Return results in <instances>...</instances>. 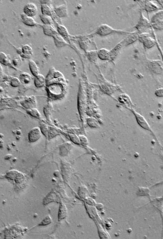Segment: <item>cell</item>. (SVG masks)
I'll list each match as a JSON object with an SVG mask.
<instances>
[{
	"mask_svg": "<svg viewBox=\"0 0 163 239\" xmlns=\"http://www.w3.org/2000/svg\"><path fill=\"white\" fill-rule=\"evenodd\" d=\"M21 82L24 83H28L31 80V76L26 73H23L21 74L20 76Z\"/></svg>",
	"mask_w": 163,
	"mask_h": 239,
	"instance_id": "18",
	"label": "cell"
},
{
	"mask_svg": "<svg viewBox=\"0 0 163 239\" xmlns=\"http://www.w3.org/2000/svg\"><path fill=\"white\" fill-rule=\"evenodd\" d=\"M132 112L135 116L136 120H137L138 124L144 129L151 131V127H150L148 122L145 120V118L135 110H132Z\"/></svg>",
	"mask_w": 163,
	"mask_h": 239,
	"instance_id": "4",
	"label": "cell"
},
{
	"mask_svg": "<svg viewBox=\"0 0 163 239\" xmlns=\"http://www.w3.org/2000/svg\"><path fill=\"white\" fill-rule=\"evenodd\" d=\"M55 10L56 14L59 17H65L68 15L67 9L65 5L56 7Z\"/></svg>",
	"mask_w": 163,
	"mask_h": 239,
	"instance_id": "8",
	"label": "cell"
},
{
	"mask_svg": "<svg viewBox=\"0 0 163 239\" xmlns=\"http://www.w3.org/2000/svg\"><path fill=\"white\" fill-rule=\"evenodd\" d=\"M23 11L25 14L28 16L32 17L37 15L38 9L36 5L33 3H29L25 6Z\"/></svg>",
	"mask_w": 163,
	"mask_h": 239,
	"instance_id": "6",
	"label": "cell"
},
{
	"mask_svg": "<svg viewBox=\"0 0 163 239\" xmlns=\"http://www.w3.org/2000/svg\"><path fill=\"white\" fill-rule=\"evenodd\" d=\"M161 54L162 55V58H163V54L162 52H161Z\"/></svg>",
	"mask_w": 163,
	"mask_h": 239,
	"instance_id": "31",
	"label": "cell"
},
{
	"mask_svg": "<svg viewBox=\"0 0 163 239\" xmlns=\"http://www.w3.org/2000/svg\"><path fill=\"white\" fill-rule=\"evenodd\" d=\"M148 34L145 33H143L139 36V38L145 47L150 49L155 45L156 41L154 39L149 37Z\"/></svg>",
	"mask_w": 163,
	"mask_h": 239,
	"instance_id": "2",
	"label": "cell"
},
{
	"mask_svg": "<svg viewBox=\"0 0 163 239\" xmlns=\"http://www.w3.org/2000/svg\"><path fill=\"white\" fill-rule=\"evenodd\" d=\"M98 56L99 58L103 61L110 60V51L105 49H100L98 52Z\"/></svg>",
	"mask_w": 163,
	"mask_h": 239,
	"instance_id": "12",
	"label": "cell"
},
{
	"mask_svg": "<svg viewBox=\"0 0 163 239\" xmlns=\"http://www.w3.org/2000/svg\"><path fill=\"white\" fill-rule=\"evenodd\" d=\"M42 132L38 127H36L32 129L29 134V141L35 142L39 139L42 136Z\"/></svg>",
	"mask_w": 163,
	"mask_h": 239,
	"instance_id": "5",
	"label": "cell"
},
{
	"mask_svg": "<svg viewBox=\"0 0 163 239\" xmlns=\"http://www.w3.org/2000/svg\"><path fill=\"white\" fill-rule=\"evenodd\" d=\"M22 21L25 24L27 25L31 26H34L36 25L37 22L34 20L31 16H28L25 14H23L22 15Z\"/></svg>",
	"mask_w": 163,
	"mask_h": 239,
	"instance_id": "10",
	"label": "cell"
},
{
	"mask_svg": "<svg viewBox=\"0 0 163 239\" xmlns=\"http://www.w3.org/2000/svg\"><path fill=\"white\" fill-rule=\"evenodd\" d=\"M114 33H127L123 31L115 30L106 24L101 25L98 27L97 30V33L102 36H106Z\"/></svg>",
	"mask_w": 163,
	"mask_h": 239,
	"instance_id": "1",
	"label": "cell"
},
{
	"mask_svg": "<svg viewBox=\"0 0 163 239\" xmlns=\"http://www.w3.org/2000/svg\"><path fill=\"white\" fill-rule=\"evenodd\" d=\"M155 94L158 97H163V88L157 89L155 91Z\"/></svg>",
	"mask_w": 163,
	"mask_h": 239,
	"instance_id": "28",
	"label": "cell"
},
{
	"mask_svg": "<svg viewBox=\"0 0 163 239\" xmlns=\"http://www.w3.org/2000/svg\"><path fill=\"white\" fill-rule=\"evenodd\" d=\"M29 114L32 116L36 117V118H41V114L39 111L36 108H32L28 111Z\"/></svg>",
	"mask_w": 163,
	"mask_h": 239,
	"instance_id": "24",
	"label": "cell"
},
{
	"mask_svg": "<svg viewBox=\"0 0 163 239\" xmlns=\"http://www.w3.org/2000/svg\"><path fill=\"white\" fill-rule=\"evenodd\" d=\"M46 80L43 75L39 74L36 76L35 80V84L37 88H41L45 85Z\"/></svg>",
	"mask_w": 163,
	"mask_h": 239,
	"instance_id": "13",
	"label": "cell"
},
{
	"mask_svg": "<svg viewBox=\"0 0 163 239\" xmlns=\"http://www.w3.org/2000/svg\"><path fill=\"white\" fill-rule=\"evenodd\" d=\"M71 137V139L72 140V141L74 142L75 143H80V139L79 137H78V136H76V135H71V136H70Z\"/></svg>",
	"mask_w": 163,
	"mask_h": 239,
	"instance_id": "29",
	"label": "cell"
},
{
	"mask_svg": "<svg viewBox=\"0 0 163 239\" xmlns=\"http://www.w3.org/2000/svg\"><path fill=\"white\" fill-rule=\"evenodd\" d=\"M56 40H55V42H56V45L58 44V47L61 46L60 44H62V45L66 44L64 39L61 36H59L58 35H56Z\"/></svg>",
	"mask_w": 163,
	"mask_h": 239,
	"instance_id": "26",
	"label": "cell"
},
{
	"mask_svg": "<svg viewBox=\"0 0 163 239\" xmlns=\"http://www.w3.org/2000/svg\"><path fill=\"white\" fill-rule=\"evenodd\" d=\"M118 100L123 104H127L128 106L131 104V102L129 97L126 94H122L120 95L119 97H118Z\"/></svg>",
	"mask_w": 163,
	"mask_h": 239,
	"instance_id": "16",
	"label": "cell"
},
{
	"mask_svg": "<svg viewBox=\"0 0 163 239\" xmlns=\"http://www.w3.org/2000/svg\"><path fill=\"white\" fill-rule=\"evenodd\" d=\"M58 31L59 33L62 36L64 37H67L69 35V33L66 28L64 26L60 25L58 26Z\"/></svg>",
	"mask_w": 163,
	"mask_h": 239,
	"instance_id": "19",
	"label": "cell"
},
{
	"mask_svg": "<svg viewBox=\"0 0 163 239\" xmlns=\"http://www.w3.org/2000/svg\"><path fill=\"white\" fill-rule=\"evenodd\" d=\"M149 66L151 70L156 74H161L163 73V63L160 60L150 61Z\"/></svg>",
	"mask_w": 163,
	"mask_h": 239,
	"instance_id": "3",
	"label": "cell"
},
{
	"mask_svg": "<svg viewBox=\"0 0 163 239\" xmlns=\"http://www.w3.org/2000/svg\"><path fill=\"white\" fill-rule=\"evenodd\" d=\"M22 51L26 56H31L32 54L33 50L30 46L26 44L23 46L22 49Z\"/></svg>",
	"mask_w": 163,
	"mask_h": 239,
	"instance_id": "20",
	"label": "cell"
},
{
	"mask_svg": "<svg viewBox=\"0 0 163 239\" xmlns=\"http://www.w3.org/2000/svg\"><path fill=\"white\" fill-rule=\"evenodd\" d=\"M138 38H139V36L138 35H136V34H133V35H131L129 37H127L126 39L124 40V41H125V44L128 45V44L133 43Z\"/></svg>",
	"mask_w": 163,
	"mask_h": 239,
	"instance_id": "23",
	"label": "cell"
},
{
	"mask_svg": "<svg viewBox=\"0 0 163 239\" xmlns=\"http://www.w3.org/2000/svg\"><path fill=\"white\" fill-rule=\"evenodd\" d=\"M41 19L45 24L51 25L53 23L52 18L49 15H40Z\"/></svg>",
	"mask_w": 163,
	"mask_h": 239,
	"instance_id": "22",
	"label": "cell"
},
{
	"mask_svg": "<svg viewBox=\"0 0 163 239\" xmlns=\"http://www.w3.org/2000/svg\"><path fill=\"white\" fill-rule=\"evenodd\" d=\"M29 65L30 70L34 76H37V75H39V69L35 61L33 60H30Z\"/></svg>",
	"mask_w": 163,
	"mask_h": 239,
	"instance_id": "14",
	"label": "cell"
},
{
	"mask_svg": "<svg viewBox=\"0 0 163 239\" xmlns=\"http://www.w3.org/2000/svg\"><path fill=\"white\" fill-rule=\"evenodd\" d=\"M142 16L143 17L141 18L137 26V30H139V31L141 32V31L143 32V31L149 29L150 26L148 20L144 16Z\"/></svg>",
	"mask_w": 163,
	"mask_h": 239,
	"instance_id": "7",
	"label": "cell"
},
{
	"mask_svg": "<svg viewBox=\"0 0 163 239\" xmlns=\"http://www.w3.org/2000/svg\"><path fill=\"white\" fill-rule=\"evenodd\" d=\"M44 33L49 36H54L57 35V33L51 25L45 24L43 27Z\"/></svg>",
	"mask_w": 163,
	"mask_h": 239,
	"instance_id": "9",
	"label": "cell"
},
{
	"mask_svg": "<svg viewBox=\"0 0 163 239\" xmlns=\"http://www.w3.org/2000/svg\"><path fill=\"white\" fill-rule=\"evenodd\" d=\"M123 44L122 42L121 43H118L112 50L110 51V60H114L117 57L118 53L119 52L121 49Z\"/></svg>",
	"mask_w": 163,
	"mask_h": 239,
	"instance_id": "11",
	"label": "cell"
},
{
	"mask_svg": "<svg viewBox=\"0 0 163 239\" xmlns=\"http://www.w3.org/2000/svg\"><path fill=\"white\" fill-rule=\"evenodd\" d=\"M80 139V142L83 144H87L88 143L87 139L85 136H83V135H80L79 136Z\"/></svg>",
	"mask_w": 163,
	"mask_h": 239,
	"instance_id": "30",
	"label": "cell"
},
{
	"mask_svg": "<svg viewBox=\"0 0 163 239\" xmlns=\"http://www.w3.org/2000/svg\"><path fill=\"white\" fill-rule=\"evenodd\" d=\"M42 11L43 15H49V16L52 15V10L51 8L46 4L42 5Z\"/></svg>",
	"mask_w": 163,
	"mask_h": 239,
	"instance_id": "17",
	"label": "cell"
},
{
	"mask_svg": "<svg viewBox=\"0 0 163 239\" xmlns=\"http://www.w3.org/2000/svg\"><path fill=\"white\" fill-rule=\"evenodd\" d=\"M22 104L25 107L32 109L36 105V100L32 97H29L22 102Z\"/></svg>",
	"mask_w": 163,
	"mask_h": 239,
	"instance_id": "15",
	"label": "cell"
},
{
	"mask_svg": "<svg viewBox=\"0 0 163 239\" xmlns=\"http://www.w3.org/2000/svg\"><path fill=\"white\" fill-rule=\"evenodd\" d=\"M0 59H1V63L5 65H8L10 63V61L8 58L7 55L4 53L1 52L0 54Z\"/></svg>",
	"mask_w": 163,
	"mask_h": 239,
	"instance_id": "21",
	"label": "cell"
},
{
	"mask_svg": "<svg viewBox=\"0 0 163 239\" xmlns=\"http://www.w3.org/2000/svg\"><path fill=\"white\" fill-rule=\"evenodd\" d=\"M21 81L16 77L13 78L11 81V85L14 87L18 86L20 84Z\"/></svg>",
	"mask_w": 163,
	"mask_h": 239,
	"instance_id": "27",
	"label": "cell"
},
{
	"mask_svg": "<svg viewBox=\"0 0 163 239\" xmlns=\"http://www.w3.org/2000/svg\"><path fill=\"white\" fill-rule=\"evenodd\" d=\"M145 8L147 11L152 12L158 10V8L155 5L150 2H147L145 4Z\"/></svg>",
	"mask_w": 163,
	"mask_h": 239,
	"instance_id": "25",
	"label": "cell"
}]
</instances>
